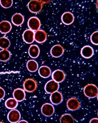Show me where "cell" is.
Returning a JSON list of instances; mask_svg holds the SVG:
<instances>
[{
  "instance_id": "cell-16",
  "label": "cell",
  "mask_w": 98,
  "mask_h": 123,
  "mask_svg": "<svg viewBox=\"0 0 98 123\" xmlns=\"http://www.w3.org/2000/svg\"><path fill=\"white\" fill-rule=\"evenodd\" d=\"M13 97L17 102H21L25 99L26 93L25 91L21 88L15 89L13 93Z\"/></svg>"
},
{
  "instance_id": "cell-26",
  "label": "cell",
  "mask_w": 98,
  "mask_h": 123,
  "mask_svg": "<svg viewBox=\"0 0 98 123\" xmlns=\"http://www.w3.org/2000/svg\"><path fill=\"white\" fill-rule=\"evenodd\" d=\"M13 1L12 0H0V4L2 7L5 9L9 8L12 6Z\"/></svg>"
},
{
  "instance_id": "cell-27",
  "label": "cell",
  "mask_w": 98,
  "mask_h": 123,
  "mask_svg": "<svg viewBox=\"0 0 98 123\" xmlns=\"http://www.w3.org/2000/svg\"><path fill=\"white\" fill-rule=\"evenodd\" d=\"M91 42L93 45H98V31H96L92 34L90 37Z\"/></svg>"
},
{
  "instance_id": "cell-5",
  "label": "cell",
  "mask_w": 98,
  "mask_h": 123,
  "mask_svg": "<svg viewBox=\"0 0 98 123\" xmlns=\"http://www.w3.org/2000/svg\"><path fill=\"white\" fill-rule=\"evenodd\" d=\"M66 105L69 110L72 111H76L81 107V103L78 98L72 97L68 99Z\"/></svg>"
},
{
  "instance_id": "cell-21",
  "label": "cell",
  "mask_w": 98,
  "mask_h": 123,
  "mask_svg": "<svg viewBox=\"0 0 98 123\" xmlns=\"http://www.w3.org/2000/svg\"><path fill=\"white\" fill-rule=\"evenodd\" d=\"M26 66L28 70L31 72H36L38 68V64L34 60H29L27 63Z\"/></svg>"
},
{
  "instance_id": "cell-24",
  "label": "cell",
  "mask_w": 98,
  "mask_h": 123,
  "mask_svg": "<svg viewBox=\"0 0 98 123\" xmlns=\"http://www.w3.org/2000/svg\"><path fill=\"white\" fill-rule=\"evenodd\" d=\"M60 122L61 123H75V120L70 114H64L61 116Z\"/></svg>"
},
{
  "instance_id": "cell-13",
  "label": "cell",
  "mask_w": 98,
  "mask_h": 123,
  "mask_svg": "<svg viewBox=\"0 0 98 123\" xmlns=\"http://www.w3.org/2000/svg\"><path fill=\"white\" fill-rule=\"evenodd\" d=\"M94 53L93 48L88 45L84 46L81 50V55L85 59L91 58L94 55Z\"/></svg>"
},
{
  "instance_id": "cell-8",
  "label": "cell",
  "mask_w": 98,
  "mask_h": 123,
  "mask_svg": "<svg viewBox=\"0 0 98 123\" xmlns=\"http://www.w3.org/2000/svg\"><path fill=\"white\" fill-rule=\"evenodd\" d=\"M41 112L46 117L52 116L55 112V108L52 105L49 103H46L42 105L41 109Z\"/></svg>"
},
{
  "instance_id": "cell-1",
  "label": "cell",
  "mask_w": 98,
  "mask_h": 123,
  "mask_svg": "<svg viewBox=\"0 0 98 123\" xmlns=\"http://www.w3.org/2000/svg\"><path fill=\"white\" fill-rule=\"evenodd\" d=\"M83 92L86 97L94 98L98 95V88L94 84H88L84 87Z\"/></svg>"
},
{
  "instance_id": "cell-4",
  "label": "cell",
  "mask_w": 98,
  "mask_h": 123,
  "mask_svg": "<svg viewBox=\"0 0 98 123\" xmlns=\"http://www.w3.org/2000/svg\"><path fill=\"white\" fill-rule=\"evenodd\" d=\"M28 25L29 29L36 31L40 28L41 26V22L37 17H31L28 21Z\"/></svg>"
},
{
  "instance_id": "cell-9",
  "label": "cell",
  "mask_w": 98,
  "mask_h": 123,
  "mask_svg": "<svg viewBox=\"0 0 98 123\" xmlns=\"http://www.w3.org/2000/svg\"><path fill=\"white\" fill-rule=\"evenodd\" d=\"M65 74L63 70L57 69L55 70L52 74L53 80L58 83H61L63 82L65 78Z\"/></svg>"
},
{
  "instance_id": "cell-20",
  "label": "cell",
  "mask_w": 98,
  "mask_h": 123,
  "mask_svg": "<svg viewBox=\"0 0 98 123\" xmlns=\"http://www.w3.org/2000/svg\"><path fill=\"white\" fill-rule=\"evenodd\" d=\"M29 55L31 58H36L39 56L40 53V49L37 45H31L29 49Z\"/></svg>"
},
{
  "instance_id": "cell-2",
  "label": "cell",
  "mask_w": 98,
  "mask_h": 123,
  "mask_svg": "<svg viewBox=\"0 0 98 123\" xmlns=\"http://www.w3.org/2000/svg\"><path fill=\"white\" fill-rule=\"evenodd\" d=\"M43 4L42 2L37 0H30L28 4V8L32 13H37L42 10Z\"/></svg>"
},
{
  "instance_id": "cell-30",
  "label": "cell",
  "mask_w": 98,
  "mask_h": 123,
  "mask_svg": "<svg viewBox=\"0 0 98 123\" xmlns=\"http://www.w3.org/2000/svg\"><path fill=\"white\" fill-rule=\"evenodd\" d=\"M19 123H28V122H27L26 121H25V120H22L21 121H20L18 122Z\"/></svg>"
},
{
  "instance_id": "cell-6",
  "label": "cell",
  "mask_w": 98,
  "mask_h": 123,
  "mask_svg": "<svg viewBox=\"0 0 98 123\" xmlns=\"http://www.w3.org/2000/svg\"><path fill=\"white\" fill-rule=\"evenodd\" d=\"M59 88V83L53 80L48 81L46 84L45 86V90L48 94H52L57 91Z\"/></svg>"
},
{
  "instance_id": "cell-22",
  "label": "cell",
  "mask_w": 98,
  "mask_h": 123,
  "mask_svg": "<svg viewBox=\"0 0 98 123\" xmlns=\"http://www.w3.org/2000/svg\"><path fill=\"white\" fill-rule=\"evenodd\" d=\"M5 105L8 109H13L17 106L18 102L14 98H9L6 100L5 102Z\"/></svg>"
},
{
  "instance_id": "cell-29",
  "label": "cell",
  "mask_w": 98,
  "mask_h": 123,
  "mask_svg": "<svg viewBox=\"0 0 98 123\" xmlns=\"http://www.w3.org/2000/svg\"><path fill=\"white\" fill-rule=\"evenodd\" d=\"M98 120L97 118H93L91 119L90 121V123H98Z\"/></svg>"
},
{
  "instance_id": "cell-23",
  "label": "cell",
  "mask_w": 98,
  "mask_h": 123,
  "mask_svg": "<svg viewBox=\"0 0 98 123\" xmlns=\"http://www.w3.org/2000/svg\"><path fill=\"white\" fill-rule=\"evenodd\" d=\"M11 57V52L7 49L0 51V61L6 62L10 59Z\"/></svg>"
},
{
  "instance_id": "cell-10",
  "label": "cell",
  "mask_w": 98,
  "mask_h": 123,
  "mask_svg": "<svg viewBox=\"0 0 98 123\" xmlns=\"http://www.w3.org/2000/svg\"><path fill=\"white\" fill-rule=\"evenodd\" d=\"M35 32L31 30L28 29L23 32L22 37L24 41L28 44L33 43L35 41Z\"/></svg>"
},
{
  "instance_id": "cell-28",
  "label": "cell",
  "mask_w": 98,
  "mask_h": 123,
  "mask_svg": "<svg viewBox=\"0 0 98 123\" xmlns=\"http://www.w3.org/2000/svg\"><path fill=\"white\" fill-rule=\"evenodd\" d=\"M5 95V92L4 89L0 87V100H1L4 97Z\"/></svg>"
},
{
  "instance_id": "cell-15",
  "label": "cell",
  "mask_w": 98,
  "mask_h": 123,
  "mask_svg": "<svg viewBox=\"0 0 98 123\" xmlns=\"http://www.w3.org/2000/svg\"><path fill=\"white\" fill-rule=\"evenodd\" d=\"M75 18L73 14L71 12H65L62 15L61 20L65 25H69L74 21Z\"/></svg>"
},
{
  "instance_id": "cell-3",
  "label": "cell",
  "mask_w": 98,
  "mask_h": 123,
  "mask_svg": "<svg viewBox=\"0 0 98 123\" xmlns=\"http://www.w3.org/2000/svg\"><path fill=\"white\" fill-rule=\"evenodd\" d=\"M37 86L36 81L33 79H28L24 81L23 84L24 90L29 93H31L35 91Z\"/></svg>"
},
{
  "instance_id": "cell-19",
  "label": "cell",
  "mask_w": 98,
  "mask_h": 123,
  "mask_svg": "<svg viewBox=\"0 0 98 123\" xmlns=\"http://www.w3.org/2000/svg\"><path fill=\"white\" fill-rule=\"evenodd\" d=\"M24 21V16L20 13H16L12 16V21L16 26H20L23 24Z\"/></svg>"
},
{
  "instance_id": "cell-7",
  "label": "cell",
  "mask_w": 98,
  "mask_h": 123,
  "mask_svg": "<svg viewBox=\"0 0 98 123\" xmlns=\"http://www.w3.org/2000/svg\"><path fill=\"white\" fill-rule=\"evenodd\" d=\"M21 115L19 111L17 109H13L10 111L8 116L7 118L10 123H16L19 122Z\"/></svg>"
},
{
  "instance_id": "cell-25",
  "label": "cell",
  "mask_w": 98,
  "mask_h": 123,
  "mask_svg": "<svg viewBox=\"0 0 98 123\" xmlns=\"http://www.w3.org/2000/svg\"><path fill=\"white\" fill-rule=\"evenodd\" d=\"M9 40L6 37L0 38V48L3 49H7L10 46Z\"/></svg>"
},
{
  "instance_id": "cell-11",
  "label": "cell",
  "mask_w": 98,
  "mask_h": 123,
  "mask_svg": "<svg viewBox=\"0 0 98 123\" xmlns=\"http://www.w3.org/2000/svg\"><path fill=\"white\" fill-rule=\"evenodd\" d=\"M47 38V34L44 30H38L35 33V40L38 43L40 44L44 43L46 41Z\"/></svg>"
},
{
  "instance_id": "cell-14",
  "label": "cell",
  "mask_w": 98,
  "mask_h": 123,
  "mask_svg": "<svg viewBox=\"0 0 98 123\" xmlns=\"http://www.w3.org/2000/svg\"><path fill=\"white\" fill-rule=\"evenodd\" d=\"M50 101L52 104L55 105L60 104L63 100L62 94L59 91H57L51 94L50 97Z\"/></svg>"
},
{
  "instance_id": "cell-12",
  "label": "cell",
  "mask_w": 98,
  "mask_h": 123,
  "mask_svg": "<svg viewBox=\"0 0 98 123\" xmlns=\"http://www.w3.org/2000/svg\"><path fill=\"white\" fill-rule=\"evenodd\" d=\"M64 49L60 45H56L53 46L50 50V54L55 58H59L63 55Z\"/></svg>"
},
{
  "instance_id": "cell-18",
  "label": "cell",
  "mask_w": 98,
  "mask_h": 123,
  "mask_svg": "<svg viewBox=\"0 0 98 123\" xmlns=\"http://www.w3.org/2000/svg\"><path fill=\"white\" fill-rule=\"evenodd\" d=\"M39 75L42 78H46L49 77L52 74V71L50 68L47 66H42L38 70Z\"/></svg>"
},
{
  "instance_id": "cell-17",
  "label": "cell",
  "mask_w": 98,
  "mask_h": 123,
  "mask_svg": "<svg viewBox=\"0 0 98 123\" xmlns=\"http://www.w3.org/2000/svg\"><path fill=\"white\" fill-rule=\"evenodd\" d=\"M12 29V26L9 22L4 20L0 22V32L2 34L9 33Z\"/></svg>"
}]
</instances>
